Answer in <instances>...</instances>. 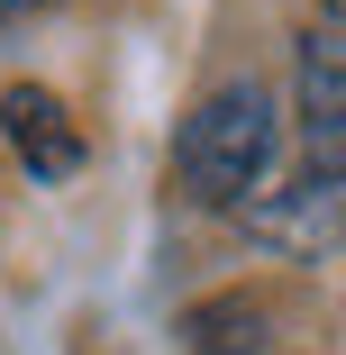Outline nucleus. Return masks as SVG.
<instances>
[{
  "instance_id": "obj_1",
  "label": "nucleus",
  "mask_w": 346,
  "mask_h": 355,
  "mask_svg": "<svg viewBox=\"0 0 346 355\" xmlns=\"http://www.w3.org/2000/svg\"><path fill=\"white\" fill-rule=\"evenodd\" d=\"M273 146H283V110H273L264 83H219V92H200L182 137H173V173L200 209H246L255 182L273 173Z\"/></svg>"
},
{
  "instance_id": "obj_2",
  "label": "nucleus",
  "mask_w": 346,
  "mask_h": 355,
  "mask_svg": "<svg viewBox=\"0 0 346 355\" xmlns=\"http://www.w3.org/2000/svg\"><path fill=\"white\" fill-rule=\"evenodd\" d=\"M292 137H301V173L346 191V28L337 19L301 28V55H292Z\"/></svg>"
},
{
  "instance_id": "obj_3",
  "label": "nucleus",
  "mask_w": 346,
  "mask_h": 355,
  "mask_svg": "<svg viewBox=\"0 0 346 355\" xmlns=\"http://www.w3.org/2000/svg\"><path fill=\"white\" fill-rule=\"evenodd\" d=\"M0 137H10V155L37 182L83 173V128H73V110H64L46 83H10V92H0Z\"/></svg>"
},
{
  "instance_id": "obj_4",
  "label": "nucleus",
  "mask_w": 346,
  "mask_h": 355,
  "mask_svg": "<svg viewBox=\"0 0 346 355\" xmlns=\"http://www.w3.org/2000/svg\"><path fill=\"white\" fill-rule=\"evenodd\" d=\"M237 219L264 237V246H283V255H328L337 237H346V191L337 182H283V191H255Z\"/></svg>"
},
{
  "instance_id": "obj_5",
  "label": "nucleus",
  "mask_w": 346,
  "mask_h": 355,
  "mask_svg": "<svg viewBox=\"0 0 346 355\" xmlns=\"http://www.w3.org/2000/svg\"><path fill=\"white\" fill-rule=\"evenodd\" d=\"M182 337H191V355H283V346H273V319H264V301H246V292H228V301H200V310L182 319Z\"/></svg>"
},
{
  "instance_id": "obj_6",
  "label": "nucleus",
  "mask_w": 346,
  "mask_h": 355,
  "mask_svg": "<svg viewBox=\"0 0 346 355\" xmlns=\"http://www.w3.org/2000/svg\"><path fill=\"white\" fill-rule=\"evenodd\" d=\"M37 10H55V0H0V28H19V19H37Z\"/></svg>"
},
{
  "instance_id": "obj_7",
  "label": "nucleus",
  "mask_w": 346,
  "mask_h": 355,
  "mask_svg": "<svg viewBox=\"0 0 346 355\" xmlns=\"http://www.w3.org/2000/svg\"><path fill=\"white\" fill-rule=\"evenodd\" d=\"M328 19H337V28H346V0H328Z\"/></svg>"
}]
</instances>
